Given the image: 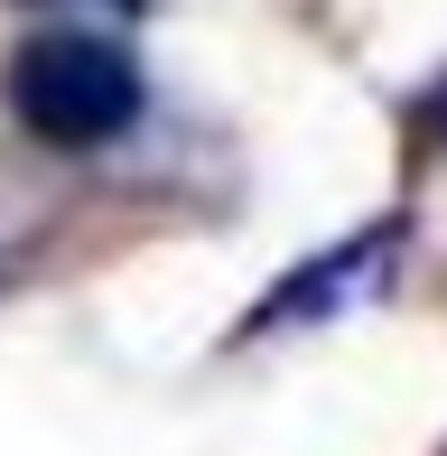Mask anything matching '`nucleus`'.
I'll list each match as a JSON object with an SVG mask.
<instances>
[{
	"label": "nucleus",
	"instance_id": "f257e3e1",
	"mask_svg": "<svg viewBox=\"0 0 447 456\" xmlns=\"http://www.w3.org/2000/svg\"><path fill=\"white\" fill-rule=\"evenodd\" d=\"M10 121L37 140V150H112L121 131L140 121V66L131 47L103 28H85V19H56V28H37L28 47L10 56Z\"/></svg>",
	"mask_w": 447,
	"mask_h": 456
},
{
	"label": "nucleus",
	"instance_id": "f03ea898",
	"mask_svg": "<svg viewBox=\"0 0 447 456\" xmlns=\"http://www.w3.org/2000/svg\"><path fill=\"white\" fill-rule=\"evenodd\" d=\"M401 242H410V224H363L354 242H336V252H317L308 271H289L261 298V317H252V336H280V326H336V317H354L363 298H373L382 280L401 271Z\"/></svg>",
	"mask_w": 447,
	"mask_h": 456
},
{
	"label": "nucleus",
	"instance_id": "7ed1b4c3",
	"mask_svg": "<svg viewBox=\"0 0 447 456\" xmlns=\"http://www.w3.org/2000/svg\"><path fill=\"white\" fill-rule=\"evenodd\" d=\"M419 131H429V140H438V150H447V75H438V85H429V94H419Z\"/></svg>",
	"mask_w": 447,
	"mask_h": 456
},
{
	"label": "nucleus",
	"instance_id": "20e7f679",
	"mask_svg": "<svg viewBox=\"0 0 447 456\" xmlns=\"http://www.w3.org/2000/svg\"><path fill=\"white\" fill-rule=\"evenodd\" d=\"M37 10H103V19H140L150 0H37Z\"/></svg>",
	"mask_w": 447,
	"mask_h": 456
}]
</instances>
